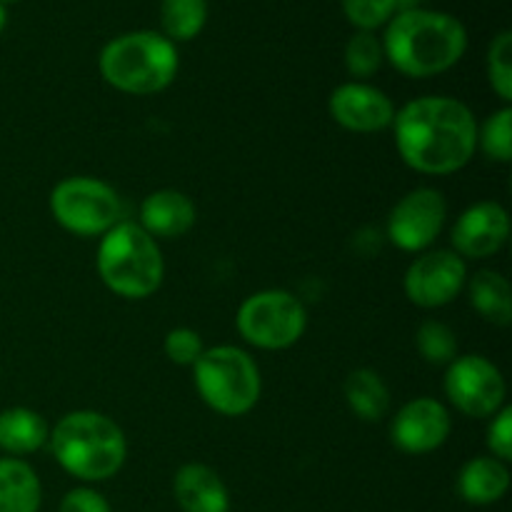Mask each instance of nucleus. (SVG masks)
<instances>
[{
    "label": "nucleus",
    "instance_id": "14",
    "mask_svg": "<svg viewBox=\"0 0 512 512\" xmlns=\"http://www.w3.org/2000/svg\"><path fill=\"white\" fill-rule=\"evenodd\" d=\"M510 238V215L495 200H480L460 213L455 220L453 233V253L463 260H483L498 253Z\"/></svg>",
    "mask_w": 512,
    "mask_h": 512
},
{
    "label": "nucleus",
    "instance_id": "12",
    "mask_svg": "<svg viewBox=\"0 0 512 512\" xmlns=\"http://www.w3.org/2000/svg\"><path fill=\"white\" fill-rule=\"evenodd\" d=\"M453 430L450 410L440 400L413 398L395 413L390 425V440L408 455H428L445 445Z\"/></svg>",
    "mask_w": 512,
    "mask_h": 512
},
{
    "label": "nucleus",
    "instance_id": "33",
    "mask_svg": "<svg viewBox=\"0 0 512 512\" xmlns=\"http://www.w3.org/2000/svg\"><path fill=\"white\" fill-rule=\"evenodd\" d=\"M0 3H13V0H0Z\"/></svg>",
    "mask_w": 512,
    "mask_h": 512
},
{
    "label": "nucleus",
    "instance_id": "16",
    "mask_svg": "<svg viewBox=\"0 0 512 512\" xmlns=\"http://www.w3.org/2000/svg\"><path fill=\"white\" fill-rule=\"evenodd\" d=\"M173 495L183 512H230L223 478L203 463H188L175 473Z\"/></svg>",
    "mask_w": 512,
    "mask_h": 512
},
{
    "label": "nucleus",
    "instance_id": "19",
    "mask_svg": "<svg viewBox=\"0 0 512 512\" xmlns=\"http://www.w3.org/2000/svg\"><path fill=\"white\" fill-rule=\"evenodd\" d=\"M40 503L38 473L23 458H0V512H38Z\"/></svg>",
    "mask_w": 512,
    "mask_h": 512
},
{
    "label": "nucleus",
    "instance_id": "31",
    "mask_svg": "<svg viewBox=\"0 0 512 512\" xmlns=\"http://www.w3.org/2000/svg\"><path fill=\"white\" fill-rule=\"evenodd\" d=\"M395 13H403V10H413L420 8V0H395Z\"/></svg>",
    "mask_w": 512,
    "mask_h": 512
},
{
    "label": "nucleus",
    "instance_id": "5",
    "mask_svg": "<svg viewBox=\"0 0 512 512\" xmlns=\"http://www.w3.org/2000/svg\"><path fill=\"white\" fill-rule=\"evenodd\" d=\"M95 265L105 288L128 300L150 298L165 275L158 240L133 220H120L100 238Z\"/></svg>",
    "mask_w": 512,
    "mask_h": 512
},
{
    "label": "nucleus",
    "instance_id": "10",
    "mask_svg": "<svg viewBox=\"0 0 512 512\" xmlns=\"http://www.w3.org/2000/svg\"><path fill=\"white\" fill-rule=\"evenodd\" d=\"M448 218V203L435 188H415L393 205L385 233L405 253H425L440 238Z\"/></svg>",
    "mask_w": 512,
    "mask_h": 512
},
{
    "label": "nucleus",
    "instance_id": "25",
    "mask_svg": "<svg viewBox=\"0 0 512 512\" xmlns=\"http://www.w3.org/2000/svg\"><path fill=\"white\" fill-rule=\"evenodd\" d=\"M478 148L495 163L512 160V108L495 110L483 125H478Z\"/></svg>",
    "mask_w": 512,
    "mask_h": 512
},
{
    "label": "nucleus",
    "instance_id": "1",
    "mask_svg": "<svg viewBox=\"0 0 512 512\" xmlns=\"http://www.w3.org/2000/svg\"><path fill=\"white\" fill-rule=\"evenodd\" d=\"M393 138L408 168L423 175L463 170L478 150L473 110L450 95H423L395 110Z\"/></svg>",
    "mask_w": 512,
    "mask_h": 512
},
{
    "label": "nucleus",
    "instance_id": "26",
    "mask_svg": "<svg viewBox=\"0 0 512 512\" xmlns=\"http://www.w3.org/2000/svg\"><path fill=\"white\" fill-rule=\"evenodd\" d=\"M488 80L495 95L510 105L512 100V33L503 30L493 38L488 48Z\"/></svg>",
    "mask_w": 512,
    "mask_h": 512
},
{
    "label": "nucleus",
    "instance_id": "30",
    "mask_svg": "<svg viewBox=\"0 0 512 512\" xmlns=\"http://www.w3.org/2000/svg\"><path fill=\"white\" fill-rule=\"evenodd\" d=\"M58 512H113L110 503L93 488H73L63 495Z\"/></svg>",
    "mask_w": 512,
    "mask_h": 512
},
{
    "label": "nucleus",
    "instance_id": "8",
    "mask_svg": "<svg viewBox=\"0 0 512 512\" xmlns=\"http://www.w3.org/2000/svg\"><path fill=\"white\" fill-rule=\"evenodd\" d=\"M235 323L245 343L253 348L285 350L303 338L308 310L290 290L268 288L243 300Z\"/></svg>",
    "mask_w": 512,
    "mask_h": 512
},
{
    "label": "nucleus",
    "instance_id": "21",
    "mask_svg": "<svg viewBox=\"0 0 512 512\" xmlns=\"http://www.w3.org/2000/svg\"><path fill=\"white\" fill-rule=\"evenodd\" d=\"M345 403L365 423H378L390 410V390L375 370L360 368L345 378Z\"/></svg>",
    "mask_w": 512,
    "mask_h": 512
},
{
    "label": "nucleus",
    "instance_id": "32",
    "mask_svg": "<svg viewBox=\"0 0 512 512\" xmlns=\"http://www.w3.org/2000/svg\"><path fill=\"white\" fill-rule=\"evenodd\" d=\"M5 23H8V10H5V3H0V33H3Z\"/></svg>",
    "mask_w": 512,
    "mask_h": 512
},
{
    "label": "nucleus",
    "instance_id": "13",
    "mask_svg": "<svg viewBox=\"0 0 512 512\" xmlns=\"http://www.w3.org/2000/svg\"><path fill=\"white\" fill-rule=\"evenodd\" d=\"M330 118L350 133H380L395 120V105L388 95L363 80L338 85L328 100Z\"/></svg>",
    "mask_w": 512,
    "mask_h": 512
},
{
    "label": "nucleus",
    "instance_id": "11",
    "mask_svg": "<svg viewBox=\"0 0 512 512\" xmlns=\"http://www.w3.org/2000/svg\"><path fill=\"white\" fill-rule=\"evenodd\" d=\"M468 283V263L453 250H425L408 265L403 278L405 295L418 308L450 305Z\"/></svg>",
    "mask_w": 512,
    "mask_h": 512
},
{
    "label": "nucleus",
    "instance_id": "6",
    "mask_svg": "<svg viewBox=\"0 0 512 512\" xmlns=\"http://www.w3.org/2000/svg\"><path fill=\"white\" fill-rule=\"evenodd\" d=\"M193 383L203 403L225 418L250 413L263 390L258 363L235 345L205 348L193 365Z\"/></svg>",
    "mask_w": 512,
    "mask_h": 512
},
{
    "label": "nucleus",
    "instance_id": "27",
    "mask_svg": "<svg viewBox=\"0 0 512 512\" xmlns=\"http://www.w3.org/2000/svg\"><path fill=\"white\" fill-rule=\"evenodd\" d=\"M395 0H343V13L358 30H370L388 25L395 15Z\"/></svg>",
    "mask_w": 512,
    "mask_h": 512
},
{
    "label": "nucleus",
    "instance_id": "24",
    "mask_svg": "<svg viewBox=\"0 0 512 512\" xmlns=\"http://www.w3.org/2000/svg\"><path fill=\"white\" fill-rule=\"evenodd\" d=\"M415 345L420 358L430 365H450L458 358V340L453 328L440 320H425L415 333Z\"/></svg>",
    "mask_w": 512,
    "mask_h": 512
},
{
    "label": "nucleus",
    "instance_id": "29",
    "mask_svg": "<svg viewBox=\"0 0 512 512\" xmlns=\"http://www.w3.org/2000/svg\"><path fill=\"white\" fill-rule=\"evenodd\" d=\"M488 448L493 458L510 463L512 460V408L503 405L498 413L493 415L488 425Z\"/></svg>",
    "mask_w": 512,
    "mask_h": 512
},
{
    "label": "nucleus",
    "instance_id": "22",
    "mask_svg": "<svg viewBox=\"0 0 512 512\" xmlns=\"http://www.w3.org/2000/svg\"><path fill=\"white\" fill-rule=\"evenodd\" d=\"M205 23H208V0H163L160 5L163 35L173 43L198 38Z\"/></svg>",
    "mask_w": 512,
    "mask_h": 512
},
{
    "label": "nucleus",
    "instance_id": "20",
    "mask_svg": "<svg viewBox=\"0 0 512 512\" xmlns=\"http://www.w3.org/2000/svg\"><path fill=\"white\" fill-rule=\"evenodd\" d=\"M475 313L498 328H508L512 320V288L498 270H480L465 283Z\"/></svg>",
    "mask_w": 512,
    "mask_h": 512
},
{
    "label": "nucleus",
    "instance_id": "3",
    "mask_svg": "<svg viewBox=\"0 0 512 512\" xmlns=\"http://www.w3.org/2000/svg\"><path fill=\"white\" fill-rule=\"evenodd\" d=\"M60 468L83 483H103L120 473L128 458V440L113 418L95 410L63 415L48 435Z\"/></svg>",
    "mask_w": 512,
    "mask_h": 512
},
{
    "label": "nucleus",
    "instance_id": "4",
    "mask_svg": "<svg viewBox=\"0 0 512 512\" xmlns=\"http://www.w3.org/2000/svg\"><path fill=\"white\" fill-rule=\"evenodd\" d=\"M178 48L153 30L118 35L100 50V75L128 95H153L168 88L178 75Z\"/></svg>",
    "mask_w": 512,
    "mask_h": 512
},
{
    "label": "nucleus",
    "instance_id": "15",
    "mask_svg": "<svg viewBox=\"0 0 512 512\" xmlns=\"http://www.w3.org/2000/svg\"><path fill=\"white\" fill-rule=\"evenodd\" d=\"M195 218L198 210L193 200L173 188L150 193L138 210V225L155 240L183 238L188 230H193Z\"/></svg>",
    "mask_w": 512,
    "mask_h": 512
},
{
    "label": "nucleus",
    "instance_id": "9",
    "mask_svg": "<svg viewBox=\"0 0 512 512\" xmlns=\"http://www.w3.org/2000/svg\"><path fill=\"white\" fill-rule=\"evenodd\" d=\"M445 395L468 418H493L505 405L508 385L498 365L483 355H460L445 370Z\"/></svg>",
    "mask_w": 512,
    "mask_h": 512
},
{
    "label": "nucleus",
    "instance_id": "18",
    "mask_svg": "<svg viewBox=\"0 0 512 512\" xmlns=\"http://www.w3.org/2000/svg\"><path fill=\"white\" fill-rule=\"evenodd\" d=\"M50 428L40 413L30 408H8L0 413V450L8 458H25L48 445Z\"/></svg>",
    "mask_w": 512,
    "mask_h": 512
},
{
    "label": "nucleus",
    "instance_id": "28",
    "mask_svg": "<svg viewBox=\"0 0 512 512\" xmlns=\"http://www.w3.org/2000/svg\"><path fill=\"white\" fill-rule=\"evenodd\" d=\"M203 338L193 328H173L163 340V353L170 363L180 368H193L203 355Z\"/></svg>",
    "mask_w": 512,
    "mask_h": 512
},
{
    "label": "nucleus",
    "instance_id": "2",
    "mask_svg": "<svg viewBox=\"0 0 512 512\" xmlns=\"http://www.w3.org/2000/svg\"><path fill=\"white\" fill-rule=\"evenodd\" d=\"M465 48H468L465 25L440 10H403L385 25V58L408 78H433L445 73L460 63Z\"/></svg>",
    "mask_w": 512,
    "mask_h": 512
},
{
    "label": "nucleus",
    "instance_id": "7",
    "mask_svg": "<svg viewBox=\"0 0 512 512\" xmlns=\"http://www.w3.org/2000/svg\"><path fill=\"white\" fill-rule=\"evenodd\" d=\"M50 213L68 233L80 238H103L123 220V200L103 180L75 175L60 180L53 188Z\"/></svg>",
    "mask_w": 512,
    "mask_h": 512
},
{
    "label": "nucleus",
    "instance_id": "17",
    "mask_svg": "<svg viewBox=\"0 0 512 512\" xmlns=\"http://www.w3.org/2000/svg\"><path fill=\"white\" fill-rule=\"evenodd\" d=\"M510 490L508 463L493 455H478L468 460L458 473V493L470 505H493Z\"/></svg>",
    "mask_w": 512,
    "mask_h": 512
},
{
    "label": "nucleus",
    "instance_id": "23",
    "mask_svg": "<svg viewBox=\"0 0 512 512\" xmlns=\"http://www.w3.org/2000/svg\"><path fill=\"white\" fill-rule=\"evenodd\" d=\"M343 58L345 70H348L353 78L365 83V78H373L380 70V65H383V40L375 33H370V30H358V33L348 40V45H345Z\"/></svg>",
    "mask_w": 512,
    "mask_h": 512
}]
</instances>
